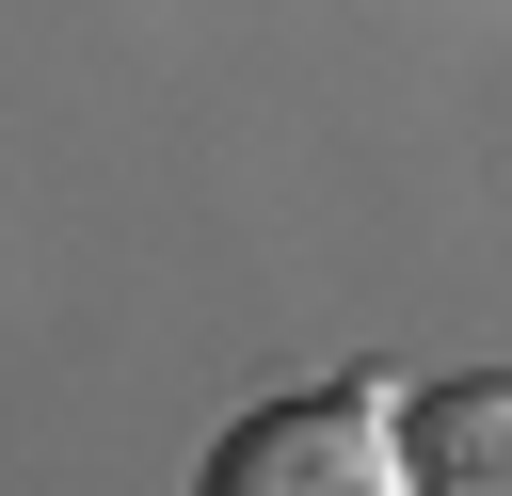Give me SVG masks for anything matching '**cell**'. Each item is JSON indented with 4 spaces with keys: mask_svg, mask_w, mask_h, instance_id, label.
<instances>
[{
    "mask_svg": "<svg viewBox=\"0 0 512 496\" xmlns=\"http://www.w3.org/2000/svg\"><path fill=\"white\" fill-rule=\"evenodd\" d=\"M208 496H416V480H400V432L368 400H256L208 448Z\"/></svg>",
    "mask_w": 512,
    "mask_h": 496,
    "instance_id": "6da1fadb",
    "label": "cell"
},
{
    "mask_svg": "<svg viewBox=\"0 0 512 496\" xmlns=\"http://www.w3.org/2000/svg\"><path fill=\"white\" fill-rule=\"evenodd\" d=\"M400 480H416V496H512V400H496V384H448V400L400 432Z\"/></svg>",
    "mask_w": 512,
    "mask_h": 496,
    "instance_id": "7a4b0ae2",
    "label": "cell"
}]
</instances>
